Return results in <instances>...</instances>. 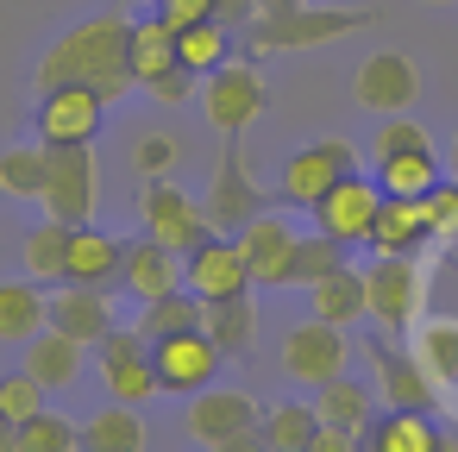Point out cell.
<instances>
[{
	"instance_id": "5b68a950",
	"label": "cell",
	"mask_w": 458,
	"mask_h": 452,
	"mask_svg": "<svg viewBox=\"0 0 458 452\" xmlns=\"http://www.w3.org/2000/svg\"><path fill=\"white\" fill-rule=\"evenodd\" d=\"M264 208H276V195H264V183L245 170V145L226 139V145H220V170H214V183H208V195H201L208 226L226 233V239H239Z\"/></svg>"
},
{
	"instance_id": "681fc988",
	"label": "cell",
	"mask_w": 458,
	"mask_h": 452,
	"mask_svg": "<svg viewBox=\"0 0 458 452\" xmlns=\"http://www.w3.org/2000/svg\"><path fill=\"white\" fill-rule=\"evenodd\" d=\"M214 452H270V446H264V427H245V433H233V439H220Z\"/></svg>"
},
{
	"instance_id": "30bf717a",
	"label": "cell",
	"mask_w": 458,
	"mask_h": 452,
	"mask_svg": "<svg viewBox=\"0 0 458 452\" xmlns=\"http://www.w3.org/2000/svg\"><path fill=\"white\" fill-rule=\"evenodd\" d=\"M352 101H358L364 114H377V120L414 114V101H420V70H414V57H408V51H370V57L358 64V76H352Z\"/></svg>"
},
{
	"instance_id": "bcb514c9",
	"label": "cell",
	"mask_w": 458,
	"mask_h": 452,
	"mask_svg": "<svg viewBox=\"0 0 458 452\" xmlns=\"http://www.w3.org/2000/svg\"><path fill=\"white\" fill-rule=\"evenodd\" d=\"M151 13H164L170 26H195V20H214V0H157Z\"/></svg>"
},
{
	"instance_id": "4dcf8cb0",
	"label": "cell",
	"mask_w": 458,
	"mask_h": 452,
	"mask_svg": "<svg viewBox=\"0 0 458 452\" xmlns=\"http://www.w3.org/2000/svg\"><path fill=\"white\" fill-rule=\"evenodd\" d=\"M195 327H208V302L195 289H170V295L139 308V333L145 339H170V333H195Z\"/></svg>"
},
{
	"instance_id": "ba28073f",
	"label": "cell",
	"mask_w": 458,
	"mask_h": 452,
	"mask_svg": "<svg viewBox=\"0 0 458 452\" xmlns=\"http://www.w3.org/2000/svg\"><path fill=\"white\" fill-rule=\"evenodd\" d=\"M95 195H101V170H95V145H51V176H45V214L64 226H89L95 220Z\"/></svg>"
},
{
	"instance_id": "b9f144b4",
	"label": "cell",
	"mask_w": 458,
	"mask_h": 452,
	"mask_svg": "<svg viewBox=\"0 0 458 452\" xmlns=\"http://www.w3.org/2000/svg\"><path fill=\"white\" fill-rule=\"evenodd\" d=\"M176 158H182V145H176L170 132H145L139 151H132V170H139V183H157V176L176 170Z\"/></svg>"
},
{
	"instance_id": "e0dca14e",
	"label": "cell",
	"mask_w": 458,
	"mask_h": 452,
	"mask_svg": "<svg viewBox=\"0 0 458 452\" xmlns=\"http://www.w3.org/2000/svg\"><path fill=\"white\" fill-rule=\"evenodd\" d=\"M182 270H189V258H182V252H170V245H157L151 233H139V239H126L120 289L145 308V302H157V295H170V289H189V283H182Z\"/></svg>"
},
{
	"instance_id": "83f0119b",
	"label": "cell",
	"mask_w": 458,
	"mask_h": 452,
	"mask_svg": "<svg viewBox=\"0 0 458 452\" xmlns=\"http://www.w3.org/2000/svg\"><path fill=\"white\" fill-rule=\"evenodd\" d=\"M176 51H182V70L214 76L220 64L239 57V32L220 26V20H195V26H176Z\"/></svg>"
},
{
	"instance_id": "277c9868",
	"label": "cell",
	"mask_w": 458,
	"mask_h": 452,
	"mask_svg": "<svg viewBox=\"0 0 458 452\" xmlns=\"http://www.w3.org/2000/svg\"><path fill=\"white\" fill-rule=\"evenodd\" d=\"M352 170H358V151H352L345 139H320V145H301V151L283 158L270 195H276V208H289V214H314V201H327L333 183H345Z\"/></svg>"
},
{
	"instance_id": "f35d334b",
	"label": "cell",
	"mask_w": 458,
	"mask_h": 452,
	"mask_svg": "<svg viewBox=\"0 0 458 452\" xmlns=\"http://www.w3.org/2000/svg\"><path fill=\"white\" fill-rule=\"evenodd\" d=\"M408 151H433V132H427L414 114H389V120H377V132H370V158L383 164V158H408Z\"/></svg>"
},
{
	"instance_id": "4fadbf2b",
	"label": "cell",
	"mask_w": 458,
	"mask_h": 452,
	"mask_svg": "<svg viewBox=\"0 0 458 452\" xmlns=\"http://www.w3.org/2000/svg\"><path fill=\"white\" fill-rule=\"evenodd\" d=\"M345 358H352L345 327H327V320L308 314V320H295V327L283 333V371H289L295 383H308V389L345 377Z\"/></svg>"
},
{
	"instance_id": "484cf974",
	"label": "cell",
	"mask_w": 458,
	"mask_h": 452,
	"mask_svg": "<svg viewBox=\"0 0 458 452\" xmlns=\"http://www.w3.org/2000/svg\"><path fill=\"white\" fill-rule=\"evenodd\" d=\"M82 452H145V414L132 402H107L82 421Z\"/></svg>"
},
{
	"instance_id": "7c38bea8",
	"label": "cell",
	"mask_w": 458,
	"mask_h": 452,
	"mask_svg": "<svg viewBox=\"0 0 458 452\" xmlns=\"http://www.w3.org/2000/svg\"><path fill=\"white\" fill-rule=\"evenodd\" d=\"M377 214H383V183L377 176H345V183H333V195L327 201H314V226L327 233V239H339V245H370V233H377Z\"/></svg>"
},
{
	"instance_id": "f546056e",
	"label": "cell",
	"mask_w": 458,
	"mask_h": 452,
	"mask_svg": "<svg viewBox=\"0 0 458 452\" xmlns=\"http://www.w3.org/2000/svg\"><path fill=\"white\" fill-rule=\"evenodd\" d=\"M70 233H76V226H64V220H51V214H45V220L20 239V264H26V277H32V283H51V289L64 283V264H70Z\"/></svg>"
},
{
	"instance_id": "1f68e13d",
	"label": "cell",
	"mask_w": 458,
	"mask_h": 452,
	"mask_svg": "<svg viewBox=\"0 0 458 452\" xmlns=\"http://www.w3.org/2000/svg\"><path fill=\"white\" fill-rule=\"evenodd\" d=\"M314 414H320V427H345V433H370V421H377L364 383H352V377L320 383V389H314Z\"/></svg>"
},
{
	"instance_id": "d6a6232c",
	"label": "cell",
	"mask_w": 458,
	"mask_h": 452,
	"mask_svg": "<svg viewBox=\"0 0 458 452\" xmlns=\"http://www.w3.org/2000/svg\"><path fill=\"white\" fill-rule=\"evenodd\" d=\"M45 176H51V145H45V139H32V145H7V151H0V195L38 201V195H45Z\"/></svg>"
},
{
	"instance_id": "8992f818",
	"label": "cell",
	"mask_w": 458,
	"mask_h": 452,
	"mask_svg": "<svg viewBox=\"0 0 458 452\" xmlns=\"http://www.w3.org/2000/svg\"><path fill=\"white\" fill-rule=\"evenodd\" d=\"M364 295H370V327L408 333V327L420 320V302H427V270H420V258L377 252V258L364 264Z\"/></svg>"
},
{
	"instance_id": "11a10c76",
	"label": "cell",
	"mask_w": 458,
	"mask_h": 452,
	"mask_svg": "<svg viewBox=\"0 0 458 452\" xmlns=\"http://www.w3.org/2000/svg\"><path fill=\"white\" fill-rule=\"evenodd\" d=\"M427 7H458V0H427Z\"/></svg>"
},
{
	"instance_id": "ab89813d",
	"label": "cell",
	"mask_w": 458,
	"mask_h": 452,
	"mask_svg": "<svg viewBox=\"0 0 458 452\" xmlns=\"http://www.w3.org/2000/svg\"><path fill=\"white\" fill-rule=\"evenodd\" d=\"M101 389H107V402H132V408L164 396V383H157V364H151V358H132V364L101 371Z\"/></svg>"
},
{
	"instance_id": "6da1fadb",
	"label": "cell",
	"mask_w": 458,
	"mask_h": 452,
	"mask_svg": "<svg viewBox=\"0 0 458 452\" xmlns=\"http://www.w3.org/2000/svg\"><path fill=\"white\" fill-rule=\"evenodd\" d=\"M32 82H38V95L82 82V89H95L107 101H126L139 89V76H132V13L107 7V13L76 20L70 32H57V45L38 57V76Z\"/></svg>"
},
{
	"instance_id": "f6af8a7d",
	"label": "cell",
	"mask_w": 458,
	"mask_h": 452,
	"mask_svg": "<svg viewBox=\"0 0 458 452\" xmlns=\"http://www.w3.org/2000/svg\"><path fill=\"white\" fill-rule=\"evenodd\" d=\"M145 95H151V101H157V107H189V101H195V95H201V76H195V70H182V64H176V70H164V76H157V82H145Z\"/></svg>"
},
{
	"instance_id": "f5cc1de1",
	"label": "cell",
	"mask_w": 458,
	"mask_h": 452,
	"mask_svg": "<svg viewBox=\"0 0 458 452\" xmlns=\"http://www.w3.org/2000/svg\"><path fill=\"white\" fill-rule=\"evenodd\" d=\"M433 452H458V433H439V446Z\"/></svg>"
},
{
	"instance_id": "3957f363",
	"label": "cell",
	"mask_w": 458,
	"mask_h": 452,
	"mask_svg": "<svg viewBox=\"0 0 458 452\" xmlns=\"http://www.w3.org/2000/svg\"><path fill=\"white\" fill-rule=\"evenodd\" d=\"M195 107L208 114V126H214L220 139H245V126H258V114L270 107V82L258 76V57L239 51L233 64H220L214 76H201Z\"/></svg>"
},
{
	"instance_id": "e575fe53",
	"label": "cell",
	"mask_w": 458,
	"mask_h": 452,
	"mask_svg": "<svg viewBox=\"0 0 458 452\" xmlns=\"http://www.w3.org/2000/svg\"><path fill=\"white\" fill-rule=\"evenodd\" d=\"M439 176H445V170H439V151H408V158H383V164H377L383 195H402V201L433 195V183H439Z\"/></svg>"
},
{
	"instance_id": "db71d44e",
	"label": "cell",
	"mask_w": 458,
	"mask_h": 452,
	"mask_svg": "<svg viewBox=\"0 0 458 452\" xmlns=\"http://www.w3.org/2000/svg\"><path fill=\"white\" fill-rule=\"evenodd\" d=\"M452 176H458V132H452Z\"/></svg>"
},
{
	"instance_id": "c3c4849f",
	"label": "cell",
	"mask_w": 458,
	"mask_h": 452,
	"mask_svg": "<svg viewBox=\"0 0 458 452\" xmlns=\"http://www.w3.org/2000/svg\"><path fill=\"white\" fill-rule=\"evenodd\" d=\"M308 452H364V433H345V427H320V439Z\"/></svg>"
},
{
	"instance_id": "2e32d148",
	"label": "cell",
	"mask_w": 458,
	"mask_h": 452,
	"mask_svg": "<svg viewBox=\"0 0 458 452\" xmlns=\"http://www.w3.org/2000/svg\"><path fill=\"white\" fill-rule=\"evenodd\" d=\"M295 220H289V208H264L245 233H239V245H245V258H251V283L258 289H289V258H295Z\"/></svg>"
},
{
	"instance_id": "7402d4cb",
	"label": "cell",
	"mask_w": 458,
	"mask_h": 452,
	"mask_svg": "<svg viewBox=\"0 0 458 452\" xmlns=\"http://www.w3.org/2000/svg\"><path fill=\"white\" fill-rule=\"evenodd\" d=\"M308 314H314V320H327V327H358V320H370L364 270H358V264H345V270H333V277L308 283Z\"/></svg>"
},
{
	"instance_id": "5bb4252c",
	"label": "cell",
	"mask_w": 458,
	"mask_h": 452,
	"mask_svg": "<svg viewBox=\"0 0 458 452\" xmlns=\"http://www.w3.org/2000/svg\"><path fill=\"white\" fill-rule=\"evenodd\" d=\"M370 364H377V389H383V408H420V414H433L439 408V383L427 377V364L414 358V352H402L395 345V333H370Z\"/></svg>"
},
{
	"instance_id": "7a4b0ae2",
	"label": "cell",
	"mask_w": 458,
	"mask_h": 452,
	"mask_svg": "<svg viewBox=\"0 0 458 452\" xmlns=\"http://www.w3.org/2000/svg\"><path fill=\"white\" fill-rule=\"evenodd\" d=\"M377 13L370 7H295V13H276V20H251L239 32V51L245 57H289V51H320V45H339L352 38L358 26H370Z\"/></svg>"
},
{
	"instance_id": "74e56055",
	"label": "cell",
	"mask_w": 458,
	"mask_h": 452,
	"mask_svg": "<svg viewBox=\"0 0 458 452\" xmlns=\"http://www.w3.org/2000/svg\"><path fill=\"white\" fill-rule=\"evenodd\" d=\"M20 452H82V427L57 408H38L32 421H20Z\"/></svg>"
},
{
	"instance_id": "ac0fdd59",
	"label": "cell",
	"mask_w": 458,
	"mask_h": 452,
	"mask_svg": "<svg viewBox=\"0 0 458 452\" xmlns=\"http://www.w3.org/2000/svg\"><path fill=\"white\" fill-rule=\"evenodd\" d=\"M51 327L57 333H70V339H82L89 352L120 327L114 320V302H107V289H89V283H57V295H51Z\"/></svg>"
},
{
	"instance_id": "52a82bcc",
	"label": "cell",
	"mask_w": 458,
	"mask_h": 452,
	"mask_svg": "<svg viewBox=\"0 0 458 452\" xmlns=\"http://www.w3.org/2000/svg\"><path fill=\"white\" fill-rule=\"evenodd\" d=\"M139 226L157 239V245H170V252H201L208 239H214V226H208V214H201V201L189 195V189H176L170 176H157V183H139Z\"/></svg>"
},
{
	"instance_id": "816d5d0a",
	"label": "cell",
	"mask_w": 458,
	"mask_h": 452,
	"mask_svg": "<svg viewBox=\"0 0 458 452\" xmlns=\"http://www.w3.org/2000/svg\"><path fill=\"white\" fill-rule=\"evenodd\" d=\"M0 452H20V421L0 414Z\"/></svg>"
},
{
	"instance_id": "44dd1931",
	"label": "cell",
	"mask_w": 458,
	"mask_h": 452,
	"mask_svg": "<svg viewBox=\"0 0 458 452\" xmlns=\"http://www.w3.org/2000/svg\"><path fill=\"white\" fill-rule=\"evenodd\" d=\"M433 245V220H427V195L420 201H402V195H383V214H377V233L364 252H395V258H420Z\"/></svg>"
},
{
	"instance_id": "ee69618b",
	"label": "cell",
	"mask_w": 458,
	"mask_h": 452,
	"mask_svg": "<svg viewBox=\"0 0 458 452\" xmlns=\"http://www.w3.org/2000/svg\"><path fill=\"white\" fill-rule=\"evenodd\" d=\"M427 220H433V239L458 245V176H439L433 195H427Z\"/></svg>"
},
{
	"instance_id": "8d00e7d4",
	"label": "cell",
	"mask_w": 458,
	"mask_h": 452,
	"mask_svg": "<svg viewBox=\"0 0 458 452\" xmlns=\"http://www.w3.org/2000/svg\"><path fill=\"white\" fill-rule=\"evenodd\" d=\"M414 358L427 364V377H433L439 389H458V320H420Z\"/></svg>"
},
{
	"instance_id": "ffe728a7",
	"label": "cell",
	"mask_w": 458,
	"mask_h": 452,
	"mask_svg": "<svg viewBox=\"0 0 458 452\" xmlns=\"http://www.w3.org/2000/svg\"><path fill=\"white\" fill-rule=\"evenodd\" d=\"M120 264H126V239L101 233L95 220L70 233V264L64 283H89V289H120Z\"/></svg>"
},
{
	"instance_id": "9a60e30c",
	"label": "cell",
	"mask_w": 458,
	"mask_h": 452,
	"mask_svg": "<svg viewBox=\"0 0 458 452\" xmlns=\"http://www.w3.org/2000/svg\"><path fill=\"white\" fill-rule=\"evenodd\" d=\"M182 283H189L201 302H233V295H251V289H258V283H251V258H245V245L226 239V233H214L201 252H189Z\"/></svg>"
},
{
	"instance_id": "9c48e42d",
	"label": "cell",
	"mask_w": 458,
	"mask_h": 452,
	"mask_svg": "<svg viewBox=\"0 0 458 452\" xmlns=\"http://www.w3.org/2000/svg\"><path fill=\"white\" fill-rule=\"evenodd\" d=\"M107 107H114V101L95 95V89H82V82L45 89L38 107H32V132H38L45 145H95L101 126H107Z\"/></svg>"
},
{
	"instance_id": "d6986e66",
	"label": "cell",
	"mask_w": 458,
	"mask_h": 452,
	"mask_svg": "<svg viewBox=\"0 0 458 452\" xmlns=\"http://www.w3.org/2000/svg\"><path fill=\"white\" fill-rule=\"evenodd\" d=\"M264 414H258V402L245 396V389H201L195 402H189V439L195 446H220V439H233V433H245V427H258Z\"/></svg>"
},
{
	"instance_id": "d590c367",
	"label": "cell",
	"mask_w": 458,
	"mask_h": 452,
	"mask_svg": "<svg viewBox=\"0 0 458 452\" xmlns=\"http://www.w3.org/2000/svg\"><path fill=\"white\" fill-rule=\"evenodd\" d=\"M345 264H352V245H339V239H327V233L314 226V233H301V239H295L289 289H308V283H320V277H333V270H345Z\"/></svg>"
},
{
	"instance_id": "603a6c76",
	"label": "cell",
	"mask_w": 458,
	"mask_h": 452,
	"mask_svg": "<svg viewBox=\"0 0 458 452\" xmlns=\"http://www.w3.org/2000/svg\"><path fill=\"white\" fill-rule=\"evenodd\" d=\"M51 327V295L20 277V283H0V345H32Z\"/></svg>"
},
{
	"instance_id": "7dc6e473",
	"label": "cell",
	"mask_w": 458,
	"mask_h": 452,
	"mask_svg": "<svg viewBox=\"0 0 458 452\" xmlns=\"http://www.w3.org/2000/svg\"><path fill=\"white\" fill-rule=\"evenodd\" d=\"M214 20L233 26V32H245V26L258 20V0H214Z\"/></svg>"
},
{
	"instance_id": "cb8c5ba5",
	"label": "cell",
	"mask_w": 458,
	"mask_h": 452,
	"mask_svg": "<svg viewBox=\"0 0 458 452\" xmlns=\"http://www.w3.org/2000/svg\"><path fill=\"white\" fill-rule=\"evenodd\" d=\"M208 339L226 352V364H251L258 358V302L251 295L208 302Z\"/></svg>"
},
{
	"instance_id": "d4e9b609",
	"label": "cell",
	"mask_w": 458,
	"mask_h": 452,
	"mask_svg": "<svg viewBox=\"0 0 458 452\" xmlns=\"http://www.w3.org/2000/svg\"><path fill=\"white\" fill-rule=\"evenodd\" d=\"M82 339H70V333H57V327H45L32 345H26V371L45 383V389H70L76 377H82Z\"/></svg>"
},
{
	"instance_id": "f1b7e54d",
	"label": "cell",
	"mask_w": 458,
	"mask_h": 452,
	"mask_svg": "<svg viewBox=\"0 0 458 452\" xmlns=\"http://www.w3.org/2000/svg\"><path fill=\"white\" fill-rule=\"evenodd\" d=\"M176 64H182V51H176V26H170L164 13L132 20V76H139V89L157 82V76L176 70Z\"/></svg>"
},
{
	"instance_id": "7bdbcfd3",
	"label": "cell",
	"mask_w": 458,
	"mask_h": 452,
	"mask_svg": "<svg viewBox=\"0 0 458 452\" xmlns=\"http://www.w3.org/2000/svg\"><path fill=\"white\" fill-rule=\"evenodd\" d=\"M132 358H151V339L139 333V320H132V327H114V333L95 345V364H101V371H114V364H132Z\"/></svg>"
},
{
	"instance_id": "836d02e7",
	"label": "cell",
	"mask_w": 458,
	"mask_h": 452,
	"mask_svg": "<svg viewBox=\"0 0 458 452\" xmlns=\"http://www.w3.org/2000/svg\"><path fill=\"white\" fill-rule=\"evenodd\" d=\"M258 427H264V446H270V452H308V446L320 439L314 402H270Z\"/></svg>"
},
{
	"instance_id": "60d3db41",
	"label": "cell",
	"mask_w": 458,
	"mask_h": 452,
	"mask_svg": "<svg viewBox=\"0 0 458 452\" xmlns=\"http://www.w3.org/2000/svg\"><path fill=\"white\" fill-rule=\"evenodd\" d=\"M45 383L32 377V371H13V377H0V414H7V421H32L38 408H45Z\"/></svg>"
},
{
	"instance_id": "4316f807",
	"label": "cell",
	"mask_w": 458,
	"mask_h": 452,
	"mask_svg": "<svg viewBox=\"0 0 458 452\" xmlns=\"http://www.w3.org/2000/svg\"><path fill=\"white\" fill-rule=\"evenodd\" d=\"M364 446H370V452H433V446H439V427H433V414H420V408H383V414L370 421Z\"/></svg>"
},
{
	"instance_id": "f907efd6",
	"label": "cell",
	"mask_w": 458,
	"mask_h": 452,
	"mask_svg": "<svg viewBox=\"0 0 458 452\" xmlns=\"http://www.w3.org/2000/svg\"><path fill=\"white\" fill-rule=\"evenodd\" d=\"M295 7H308V0H258V20H276V13H295Z\"/></svg>"
},
{
	"instance_id": "8fae6325",
	"label": "cell",
	"mask_w": 458,
	"mask_h": 452,
	"mask_svg": "<svg viewBox=\"0 0 458 452\" xmlns=\"http://www.w3.org/2000/svg\"><path fill=\"white\" fill-rule=\"evenodd\" d=\"M151 364H157L164 396H201V389H214V377H220L226 352L208 339V327H195V333L151 339Z\"/></svg>"
},
{
	"instance_id": "9f6ffc18",
	"label": "cell",
	"mask_w": 458,
	"mask_h": 452,
	"mask_svg": "<svg viewBox=\"0 0 458 452\" xmlns=\"http://www.w3.org/2000/svg\"><path fill=\"white\" fill-rule=\"evenodd\" d=\"M364 452H370V446H364Z\"/></svg>"
}]
</instances>
